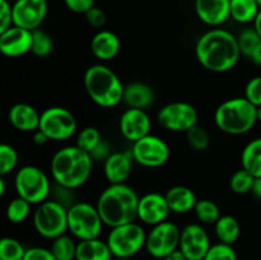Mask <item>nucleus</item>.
<instances>
[{
	"label": "nucleus",
	"mask_w": 261,
	"mask_h": 260,
	"mask_svg": "<svg viewBox=\"0 0 261 260\" xmlns=\"http://www.w3.org/2000/svg\"><path fill=\"white\" fill-rule=\"evenodd\" d=\"M9 122L20 132H36L40 127L41 114L28 103H15L8 114Z\"/></svg>",
	"instance_id": "21"
},
{
	"label": "nucleus",
	"mask_w": 261,
	"mask_h": 260,
	"mask_svg": "<svg viewBox=\"0 0 261 260\" xmlns=\"http://www.w3.org/2000/svg\"><path fill=\"white\" fill-rule=\"evenodd\" d=\"M64 3L69 10L74 13H83V14L94 7V0H64Z\"/></svg>",
	"instance_id": "44"
},
{
	"label": "nucleus",
	"mask_w": 261,
	"mask_h": 260,
	"mask_svg": "<svg viewBox=\"0 0 261 260\" xmlns=\"http://www.w3.org/2000/svg\"><path fill=\"white\" fill-rule=\"evenodd\" d=\"M245 98L254 106H261V76H254L245 87Z\"/></svg>",
	"instance_id": "40"
},
{
	"label": "nucleus",
	"mask_w": 261,
	"mask_h": 260,
	"mask_svg": "<svg viewBox=\"0 0 261 260\" xmlns=\"http://www.w3.org/2000/svg\"><path fill=\"white\" fill-rule=\"evenodd\" d=\"M166 196L160 193H148L139 199L138 218L145 224L155 226L167 219L170 213Z\"/></svg>",
	"instance_id": "16"
},
{
	"label": "nucleus",
	"mask_w": 261,
	"mask_h": 260,
	"mask_svg": "<svg viewBox=\"0 0 261 260\" xmlns=\"http://www.w3.org/2000/svg\"><path fill=\"white\" fill-rule=\"evenodd\" d=\"M255 177L246 171L245 168L236 171L233 175L231 176V180H229V188L233 191L234 194H247L250 191H252V186H254Z\"/></svg>",
	"instance_id": "34"
},
{
	"label": "nucleus",
	"mask_w": 261,
	"mask_h": 260,
	"mask_svg": "<svg viewBox=\"0 0 261 260\" xmlns=\"http://www.w3.org/2000/svg\"><path fill=\"white\" fill-rule=\"evenodd\" d=\"M211 246L208 233L200 224L191 223L181 229L180 250L186 260H204Z\"/></svg>",
	"instance_id": "15"
},
{
	"label": "nucleus",
	"mask_w": 261,
	"mask_h": 260,
	"mask_svg": "<svg viewBox=\"0 0 261 260\" xmlns=\"http://www.w3.org/2000/svg\"><path fill=\"white\" fill-rule=\"evenodd\" d=\"M165 196L168 206H170V211L176 214H185L194 211L196 203H198V199H196L194 191L188 186H173V188L168 189Z\"/></svg>",
	"instance_id": "23"
},
{
	"label": "nucleus",
	"mask_w": 261,
	"mask_h": 260,
	"mask_svg": "<svg viewBox=\"0 0 261 260\" xmlns=\"http://www.w3.org/2000/svg\"><path fill=\"white\" fill-rule=\"evenodd\" d=\"M25 249L23 244L13 237H3L0 240V260H23Z\"/></svg>",
	"instance_id": "30"
},
{
	"label": "nucleus",
	"mask_w": 261,
	"mask_h": 260,
	"mask_svg": "<svg viewBox=\"0 0 261 260\" xmlns=\"http://www.w3.org/2000/svg\"><path fill=\"white\" fill-rule=\"evenodd\" d=\"M229 9L231 17L239 23L254 22L260 12L256 0H231Z\"/></svg>",
	"instance_id": "28"
},
{
	"label": "nucleus",
	"mask_w": 261,
	"mask_h": 260,
	"mask_svg": "<svg viewBox=\"0 0 261 260\" xmlns=\"http://www.w3.org/2000/svg\"><path fill=\"white\" fill-rule=\"evenodd\" d=\"M214 231L219 242H223L227 245H233L239 240L240 223L234 217L232 216H221V218L214 224Z\"/></svg>",
	"instance_id": "27"
},
{
	"label": "nucleus",
	"mask_w": 261,
	"mask_h": 260,
	"mask_svg": "<svg viewBox=\"0 0 261 260\" xmlns=\"http://www.w3.org/2000/svg\"><path fill=\"white\" fill-rule=\"evenodd\" d=\"M5 194V181L4 178H0V195H4Z\"/></svg>",
	"instance_id": "51"
},
{
	"label": "nucleus",
	"mask_w": 261,
	"mask_h": 260,
	"mask_svg": "<svg viewBox=\"0 0 261 260\" xmlns=\"http://www.w3.org/2000/svg\"><path fill=\"white\" fill-rule=\"evenodd\" d=\"M121 43L112 31L102 30L93 36L91 41L92 54L98 60L109 61L119 54Z\"/></svg>",
	"instance_id": "22"
},
{
	"label": "nucleus",
	"mask_w": 261,
	"mask_h": 260,
	"mask_svg": "<svg viewBox=\"0 0 261 260\" xmlns=\"http://www.w3.org/2000/svg\"><path fill=\"white\" fill-rule=\"evenodd\" d=\"M102 224L103 221L96 205L79 201L68 208L69 231L81 241L97 239L102 231Z\"/></svg>",
	"instance_id": "7"
},
{
	"label": "nucleus",
	"mask_w": 261,
	"mask_h": 260,
	"mask_svg": "<svg viewBox=\"0 0 261 260\" xmlns=\"http://www.w3.org/2000/svg\"><path fill=\"white\" fill-rule=\"evenodd\" d=\"M33 226L45 239L55 240L65 235L68 227V208L58 200H45L38 204L33 214Z\"/></svg>",
	"instance_id": "6"
},
{
	"label": "nucleus",
	"mask_w": 261,
	"mask_h": 260,
	"mask_svg": "<svg viewBox=\"0 0 261 260\" xmlns=\"http://www.w3.org/2000/svg\"><path fill=\"white\" fill-rule=\"evenodd\" d=\"M111 249L107 241L98 237L92 240H83L76 245L75 260H112Z\"/></svg>",
	"instance_id": "25"
},
{
	"label": "nucleus",
	"mask_w": 261,
	"mask_h": 260,
	"mask_svg": "<svg viewBox=\"0 0 261 260\" xmlns=\"http://www.w3.org/2000/svg\"><path fill=\"white\" fill-rule=\"evenodd\" d=\"M254 28L261 38V9H260L259 14L256 15V18H255V20H254Z\"/></svg>",
	"instance_id": "50"
},
{
	"label": "nucleus",
	"mask_w": 261,
	"mask_h": 260,
	"mask_svg": "<svg viewBox=\"0 0 261 260\" xmlns=\"http://www.w3.org/2000/svg\"><path fill=\"white\" fill-rule=\"evenodd\" d=\"M195 55L201 66L213 73H224L239 61V41L231 32L214 28L204 33L195 46Z\"/></svg>",
	"instance_id": "1"
},
{
	"label": "nucleus",
	"mask_w": 261,
	"mask_h": 260,
	"mask_svg": "<svg viewBox=\"0 0 261 260\" xmlns=\"http://www.w3.org/2000/svg\"><path fill=\"white\" fill-rule=\"evenodd\" d=\"M163 260H186V257L185 255H184V252L180 250V247H178L177 250H175V251H172L171 254H168Z\"/></svg>",
	"instance_id": "47"
},
{
	"label": "nucleus",
	"mask_w": 261,
	"mask_h": 260,
	"mask_svg": "<svg viewBox=\"0 0 261 260\" xmlns=\"http://www.w3.org/2000/svg\"><path fill=\"white\" fill-rule=\"evenodd\" d=\"M13 25V7L8 0H0V33Z\"/></svg>",
	"instance_id": "41"
},
{
	"label": "nucleus",
	"mask_w": 261,
	"mask_h": 260,
	"mask_svg": "<svg viewBox=\"0 0 261 260\" xmlns=\"http://www.w3.org/2000/svg\"><path fill=\"white\" fill-rule=\"evenodd\" d=\"M186 138L191 148L195 150H205L211 143V137L204 127L195 125L186 132Z\"/></svg>",
	"instance_id": "38"
},
{
	"label": "nucleus",
	"mask_w": 261,
	"mask_h": 260,
	"mask_svg": "<svg viewBox=\"0 0 261 260\" xmlns=\"http://www.w3.org/2000/svg\"><path fill=\"white\" fill-rule=\"evenodd\" d=\"M181 229L172 222H162L147 235L145 249L155 259H165L168 254L180 247Z\"/></svg>",
	"instance_id": "11"
},
{
	"label": "nucleus",
	"mask_w": 261,
	"mask_h": 260,
	"mask_svg": "<svg viewBox=\"0 0 261 260\" xmlns=\"http://www.w3.org/2000/svg\"><path fill=\"white\" fill-rule=\"evenodd\" d=\"M31 205L32 204L28 203L23 198L18 196V198L13 199L7 206V218L9 219L12 223H22L28 218L31 213Z\"/></svg>",
	"instance_id": "32"
},
{
	"label": "nucleus",
	"mask_w": 261,
	"mask_h": 260,
	"mask_svg": "<svg viewBox=\"0 0 261 260\" xmlns=\"http://www.w3.org/2000/svg\"><path fill=\"white\" fill-rule=\"evenodd\" d=\"M93 162L91 154L78 145L64 147L51 160V175L58 185L74 190L88 181Z\"/></svg>",
	"instance_id": "3"
},
{
	"label": "nucleus",
	"mask_w": 261,
	"mask_h": 260,
	"mask_svg": "<svg viewBox=\"0 0 261 260\" xmlns=\"http://www.w3.org/2000/svg\"><path fill=\"white\" fill-rule=\"evenodd\" d=\"M23 260H56L51 250L45 247H31L25 251Z\"/></svg>",
	"instance_id": "43"
},
{
	"label": "nucleus",
	"mask_w": 261,
	"mask_h": 260,
	"mask_svg": "<svg viewBox=\"0 0 261 260\" xmlns=\"http://www.w3.org/2000/svg\"><path fill=\"white\" fill-rule=\"evenodd\" d=\"M18 165V153L12 145H0V175L4 176L12 172Z\"/></svg>",
	"instance_id": "37"
},
{
	"label": "nucleus",
	"mask_w": 261,
	"mask_h": 260,
	"mask_svg": "<svg viewBox=\"0 0 261 260\" xmlns=\"http://www.w3.org/2000/svg\"><path fill=\"white\" fill-rule=\"evenodd\" d=\"M157 120L166 130L175 133L188 132L198 125V112L188 102H171L158 111Z\"/></svg>",
	"instance_id": "12"
},
{
	"label": "nucleus",
	"mask_w": 261,
	"mask_h": 260,
	"mask_svg": "<svg viewBox=\"0 0 261 260\" xmlns=\"http://www.w3.org/2000/svg\"><path fill=\"white\" fill-rule=\"evenodd\" d=\"M47 140H50V139H48V137L42 132V130L38 129V130H36V132H33V142H35L37 145L46 144V143H47Z\"/></svg>",
	"instance_id": "46"
},
{
	"label": "nucleus",
	"mask_w": 261,
	"mask_h": 260,
	"mask_svg": "<svg viewBox=\"0 0 261 260\" xmlns=\"http://www.w3.org/2000/svg\"><path fill=\"white\" fill-rule=\"evenodd\" d=\"M124 102L130 109L145 110L154 102V91L152 87L142 82H134L125 87Z\"/></svg>",
	"instance_id": "24"
},
{
	"label": "nucleus",
	"mask_w": 261,
	"mask_h": 260,
	"mask_svg": "<svg viewBox=\"0 0 261 260\" xmlns=\"http://www.w3.org/2000/svg\"><path fill=\"white\" fill-rule=\"evenodd\" d=\"M150 126L152 122L144 110L129 107V110H126L120 117V133L125 139L133 143L150 134Z\"/></svg>",
	"instance_id": "18"
},
{
	"label": "nucleus",
	"mask_w": 261,
	"mask_h": 260,
	"mask_svg": "<svg viewBox=\"0 0 261 260\" xmlns=\"http://www.w3.org/2000/svg\"><path fill=\"white\" fill-rule=\"evenodd\" d=\"M252 194L261 200V177L255 178L254 186H252Z\"/></svg>",
	"instance_id": "49"
},
{
	"label": "nucleus",
	"mask_w": 261,
	"mask_h": 260,
	"mask_svg": "<svg viewBox=\"0 0 261 260\" xmlns=\"http://www.w3.org/2000/svg\"><path fill=\"white\" fill-rule=\"evenodd\" d=\"M256 106L245 97H236L219 105L214 114L216 125L229 135L249 133L257 122Z\"/></svg>",
	"instance_id": "5"
},
{
	"label": "nucleus",
	"mask_w": 261,
	"mask_h": 260,
	"mask_svg": "<svg viewBox=\"0 0 261 260\" xmlns=\"http://www.w3.org/2000/svg\"><path fill=\"white\" fill-rule=\"evenodd\" d=\"M256 117H257V121H261V106L256 109Z\"/></svg>",
	"instance_id": "52"
},
{
	"label": "nucleus",
	"mask_w": 261,
	"mask_h": 260,
	"mask_svg": "<svg viewBox=\"0 0 261 260\" xmlns=\"http://www.w3.org/2000/svg\"><path fill=\"white\" fill-rule=\"evenodd\" d=\"M54 47L53 40L50 36L42 30L32 31V47H31V53L33 55L38 56V58H46L51 54Z\"/></svg>",
	"instance_id": "33"
},
{
	"label": "nucleus",
	"mask_w": 261,
	"mask_h": 260,
	"mask_svg": "<svg viewBox=\"0 0 261 260\" xmlns=\"http://www.w3.org/2000/svg\"><path fill=\"white\" fill-rule=\"evenodd\" d=\"M101 142L102 137L99 130L94 126H87L78 134L76 145H78L81 149L86 150L87 153L91 154V153L93 152L94 148H96Z\"/></svg>",
	"instance_id": "35"
},
{
	"label": "nucleus",
	"mask_w": 261,
	"mask_h": 260,
	"mask_svg": "<svg viewBox=\"0 0 261 260\" xmlns=\"http://www.w3.org/2000/svg\"><path fill=\"white\" fill-rule=\"evenodd\" d=\"M84 87L89 98L98 106L110 109L119 105L124 98L121 81L109 66L96 64L84 73Z\"/></svg>",
	"instance_id": "4"
},
{
	"label": "nucleus",
	"mask_w": 261,
	"mask_h": 260,
	"mask_svg": "<svg viewBox=\"0 0 261 260\" xmlns=\"http://www.w3.org/2000/svg\"><path fill=\"white\" fill-rule=\"evenodd\" d=\"M231 0H195V13L208 25H221L231 17Z\"/></svg>",
	"instance_id": "19"
},
{
	"label": "nucleus",
	"mask_w": 261,
	"mask_h": 260,
	"mask_svg": "<svg viewBox=\"0 0 261 260\" xmlns=\"http://www.w3.org/2000/svg\"><path fill=\"white\" fill-rule=\"evenodd\" d=\"M112 260H127V259H122V257H112Z\"/></svg>",
	"instance_id": "53"
},
{
	"label": "nucleus",
	"mask_w": 261,
	"mask_h": 260,
	"mask_svg": "<svg viewBox=\"0 0 261 260\" xmlns=\"http://www.w3.org/2000/svg\"><path fill=\"white\" fill-rule=\"evenodd\" d=\"M133 155L132 152H115L105 161L103 171L110 185L125 184L132 173Z\"/></svg>",
	"instance_id": "20"
},
{
	"label": "nucleus",
	"mask_w": 261,
	"mask_h": 260,
	"mask_svg": "<svg viewBox=\"0 0 261 260\" xmlns=\"http://www.w3.org/2000/svg\"><path fill=\"white\" fill-rule=\"evenodd\" d=\"M194 212H195L199 221L205 224H216V222L221 218L218 205L214 201L209 200V199L198 200L195 208H194Z\"/></svg>",
	"instance_id": "31"
},
{
	"label": "nucleus",
	"mask_w": 261,
	"mask_h": 260,
	"mask_svg": "<svg viewBox=\"0 0 261 260\" xmlns=\"http://www.w3.org/2000/svg\"><path fill=\"white\" fill-rule=\"evenodd\" d=\"M139 196L133 188L126 184H114L105 189L97 200L103 224L114 227L132 223L138 218Z\"/></svg>",
	"instance_id": "2"
},
{
	"label": "nucleus",
	"mask_w": 261,
	"mask_h": 260,
	"mask_svg": "<svg viewBox=\"0 0 261 260\" xmlns=\"http://www.w3.org/2000/svg\"><path fill=\"white\" fill-rule=\"evenodd\" d=\"M241 165L255 178L261 177V138L247 143L241 153Z\"/></svg>",
	"instance_id": "26"
},
{
	"label": "nucleus",
	"mask_w": 261,
	"mask_h": 260,
	"mask_svg": "<svg viewBox=\"0 0 261 260\" xmlns=\"http://www.w3.org/2000/svg\"><path fill=\"white\" fill-rule=\"evenodd\" d=\"M132 155L133 160L140 166L157 168L167 163L170 158V148L162 138L148 134L133 144Z\"/></svg>",
	"instance_id": "13"
},
{
	"label": "nucleus",
	"mask_w": 261,
	"mask_h": 260,
	"mask_svg": "<svg viewBox=\"0 0 261 260\" xmlns=\"http://www.w3.org/2000/svg\"><path fill=\"white\" fill-rule=\"evenodd\" d=\"M32 47V31L12 25L0 33V51L7 58H19Z\"/></svg>",
	"instance_id": "17"
},
{
	"label": "nucleus",
	"mask_w": 261,
	"mask_h": 260,
	"mask_svg": "<svg viewBox=\"0 0 261 260\" xmlns=\"http://www.w3.org/2000/svg\"><path fill=\"white\" fill-rule=\"evenodd\" d=\"M111 154L112 153L111 149H110V145L107 144L105 140H102V142L94 148L93 152L91 153V157L93 161H106Z\"/></svg>",
	"instance_id": "45"
},
{
	"label": "nucleus",
	"mask_w": 261,
	"mask_h": 260,
	"mask_svg": "<svg viewBox=\"0 0 261 260\" xmlns=\"http://www.w3.org/2000/svg\"><path fill=\"white\" fill-rule=\"evenodd\" d=\"M14 188L18 196L31 204H41L47 200L51 185L47 175L36 166H24L15 173Z\"/></svg>",
	"instance_id": "8"
},
{
	"label": "nucleus",
	"mask_w": 261,
	"mask_h": 260,
	"mask_svg": "<svg viewBox=\"0 0 261 260\" xmlns=\"http://www.w3.org/2000/svg\"><path fill=\"white\" fill-rule=\"evenodd\" d=\"M237 41H239L241 55H245L246 58L250 59L255 48L261 42V38L257 35L256 31H255V28H246V30H244L240 33Z\"/></svg>",
	"instance_id": "36"
},
{
	"label": "nucleus",
	"mask_w": 261,
	"mask_h": 260,
	"mask_svg": "<svg viewBox=\"0 0 261 260\" xmlns=\"http://www.w3.org/2000/svg\"><path fill=\"white\" fill-rule=\"evenodd\" d=\"M13 7V25L36 31L47 15V0H15Z\"/></svg>",
	"instance_id": "14"
},
{
	"label": "nucleus",
	"mask_w": 261,
	"mask_h": 260,
	"mask_svg": "<svg viewBox=\"0 0 261 260\" xmlns=\"http://www.w3.org/2000/svg\"><path fill=\"white\" fill-rule=\"evenodd\" d=\"M257 2V4H259V7H260V9H261V0H256Z\"/></svg>",
	"instance_id": "54"
},
{
	"label": "nucleus",
	"mask_w": 261,
	"mask_h": 260,
	"mask_svg": "<svg viewBox=\"0 0 261 260\" xmlns=\"http://www.w3.org/2000/svg\"><path fill=\"white\" fill-rule=\"evenodd\" d=\"M86 19L92 27L101 28L106 24L107 17H106V13H105L103 10L99 9V8L97 7H93L86 13Z\"/></svg>",
	"instance_id": "42"
},
{
	"label": "nucleus",
	"mask_w": 261,
	"mask_h": 260,
	"mask_svg": "<svg viewBox=\"0 0 261 260\" xmlns=\"http://www.w3.org/2000/svg\"><path fill=\"white\" fill-rule=\"evenodd\" d=\"M75 116L65 107H48L41 114L40 127L50 140H66L76 132Z\"/></svg>",
	"instance_id": "10"
},
{
	"label": "nucleus",
	"mask_w": 261,
	"mask_h": 260,
	"mask_svg": "<svg viewBox=\"0 0 261 260\" xmlns=\"http://www.w3.org/2000/svg\"><path fill=\"white\" fill-rule=\"evenodd\" d=\"M204 260H237V254L232 245L218 242L212 245Z\"/></svg>",
	"instance_id": "39"
},
{
	"label": "nucleus",
	"mask_w": 261,
	"mask_h": 260,
	"mask_svg": "<svg viewBox=\"0 0 261 260\" xmlns=\"http://www.w3.org/2000/svg\"><path fill=\"white\" fill-rule=\"evenodd\" d=\"M250 60H251L254 64H256V65L261 66V42L259 43V45H257V47L254 50V53H252Z\"/></svg>",
	"instance_id": "48"
},
{
	"label": "nucleus",
	"mask_w": 261,
	"mask_h": 260,
	"mask_svg": "<svg viewBox=\"0 0 261 260\" xmlns=\"http://www.w3.org/2000/svg\"><path fill=\"white\" fill-rule=\"evenodd\" d=\"M76 245L70 237L63 235L54 240L50 250L56 260H75Z\"/></svg>",
	"instance_id": "29"
},
{
	"label": "nucleus",
	"mask_w": 261,
	"mask_h": 260,
	"mask_svg": "<svg viewBox=\"0 0 261 260\" xmlns=\"http://www.w3.org/2000/svg\"><path fill=\"white\" fill-rule=\"evenodd\" d=\"M145 241L147 233L144 228L135 222L114 227L107 236V244L114 257L122 259L134 256L143 247H145Z\"/></svg>",
	"instance_id": "9"
}]
</instances>
